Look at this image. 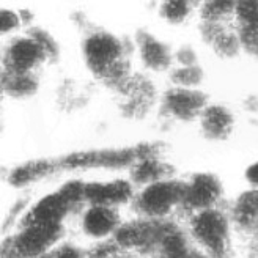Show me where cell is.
I'll use <instances>...</instances> for the list:
<instances>
[{
	"mask_svg": "<svg viewBox=\"0 0 258 258\" xmlns=\"http://www.w3.org/2000/svg\"><path fill=\"white\" fill-rule=\"evenodd\" d=\"M41 54H43V46L33 43L32 40H22L13 46L11 61L18 71H25L41 57Z\"/></svg>",
	"mask_w": 258,
	"mask_h": 258,
	"instance_id": "obj_2",
	"label": "cell"
},
{
	"mask_svg": "<svg viewBox=\"0 0 258 258\" xmlns=\"http://www.w3.org/2000/svg\"><path fill=\"white\" fill-rule=\"evenodd\" d=\"M88 60L95 63L98 68H112V63L118 54V44L110 36L99 35L93 36L87 44Z\"/></svg>",
	"mask_w": 258,
	"mask_h": 258,
	"instance_id": "obj_1",
	"label": "cell"
},
{
	"mask_svg": "<svg viewBox=\"0 0 258 258\" xmlns=\"http://www.w3.org/2000/svg\"><path fill=\"white\" fill-rule=\"evenodd\" d=\"M85 225L93 235H102L113 225V216L107 208H93L87 214Z\"/></svg>",
	"mask_w": 258,
	"mask_h": 258,
	"instance_id": "obj_3",
	"label": "cell"
},
{
	"mask_svg": "<svg viewBox=\"0 0 258 258\" xmlns=\"http://www.w3.org/2000/svg\"><path fill=\"white\" fill-rule=\"evenodd\" d=\"M249 179L250 181H253V183H258V164L256 165H253L252 169L249 170Z\"/></svg>",
	"mask_w": 258,
	"mask_h": 258,
	"instance_id": "obj_4",
	"label": "cell"
}]
</instances>
